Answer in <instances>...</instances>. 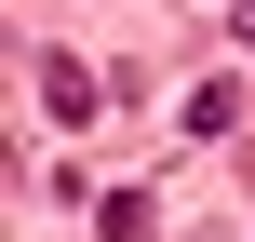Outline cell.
<instances>
[{
	"label": "cell",
	"mask_w": 255,
	"mask_h": 242,
	"mask_svg": "<svg viewBox=\"0 0 255 242\" xmlns=\"http://www.w3.org/2000/svg\"><path fill=\"white\" fill-rule=\"evenodd\" d=\"M27 67H40V108L54 121H94V67L81 54H27Z\"/></svg>",
	"instance_id": "1"
},
{
	"label": "cell",
	"mask_w": 255,
	"mask_h": 242,
	"mask_svg": "<svg viewBox=\"0 0 255 242\" xmlns=\"http://www.w3.org/2000/svg\"><path fill=\"white\" fill-rule=\"evenodd\" d=\"M94 229H108V242H148V229H161V202H148V189H108V202H94Z\"/></svg>",
	"instance_id": "2"
},
{
	"label": "cell",
	"mask_w": 255,
	"mask_h": 242,
	"mask_svg": "<svg viewBox=\"0 0 255 242\" xmlns=\"http://www.w3.org/2000/svg\"><path fill=\"white\" fill-rule=\"evenodd\" d=\"M229 27H242V40H255V0H229Z\"/></svg>",
	"instance_id": "3"
}]
</instances>
